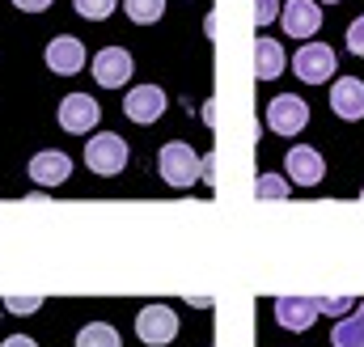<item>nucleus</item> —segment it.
Instances as JSON below:
<instances>
[{"label": "nucleus", "instance_id": "obj_1", "mask_svg": "<svg viewBox=\"0 0 364 347\" xmlns=\"http://www.w3.org/2000/svg\"><path fill=\"white\" fill-rule=\"evenodd\" d=\"M157 170L161 178L170 182V186H195L199 178H203V161L195 157V149L186 144V140H170L166 149H161V157H157Z\"/></svg>", "mask_w": 364, "mask_h": 347}, {"label": "nucleus", "instance_id": "obj_2", "mask_svg": "<svg viewBox=\"0 0 364 347\" xmlns=\"http://www.w3.org/2000/svg\"><path fill=\"white\" fill-rule=\"evenodd\" d=\"M132 144L123 140V136H114V132H97L90 140V149H85V166H90L93 174H102V178H114V174H123V166H127V153Z\"/></svg>", "mask_w": 364, "mask_h": 347}, {"label": "nucleus", "instance_id": "obj_3", "mask_svg": "<svg viewBox=\"0 0 364 347\" xmlns=\"http://www.w3.org/2000/svg\"><path fill=\"white\" fill-rule=\"evenodd\" d=\"M335 51L326 47V43H305V47H296V55H292V73L305 81V85H326L331 77H335Z\"/></svg>", "mask_w": 364, "mask_h": 347}, {"label": "nucleus", "instance_id": "obj_4", "mask_svg": "<svg viewBox=\"0 0 364 347\" xmlns=\"http://www.w3.org/2000/svg\"><path fill=\"white\" fill-rule=\"evenodd\" d=\"M136 335L144 347H166L178 339V318L170 305H144L140 318H136Z\"/></svg>", "mask_w": 364, "mask_h": 347}, {"label": "nucleus", "instance_id": "obj_5", "mask_svg": "<svg viewBox=\"0 0 364 347\" xmlns=\"http://www.w3.org/2000/svg\"><path fill=\"white\" fill-rule=\"evenodd\" d=\"M305 123H309V106H305V97H296V93H279V97L267 102V127H272L275 136H296Z\"/></svg>", "mask_w": 364, "mask_h": 347}, {"label": "nucleus", "instance_id": "obj_6", "mask_svg": "<svg viewBox=\"0 0 364 347\" xmlns=\"http://www.w3.org/2000/svg\"><path fill=\"white\" fill-rule=\"evenodd\" d=\"M132 55H127V47H102L97 55H93V81L102 89H123L132 81Z\"/></svg>", "mask_w": 364, "mask_h": 347}, {"label": "nucleus", "instance_id": "obj_7", "mask_svg": "<svg viewBox=\"0 0 364 347\" xmlns=\"http://www.w3.org/2000/svg\"><path fill=\"white\" fill-rule=\"evenodd\" d=\"M97 119H102V106L93 102L90 93H68L64 102H60V127L64 132H73V136H85L97 127Z\"/></svg>", "mask_w": 364, "mask_h": 347}, {"label": "nucleus", "instance_id": "obj_8", "mask_svg": "<svg viewBox=\"0 0 364 347\" xmlns=\"http://www.w3.org/2000/svg\"><path fill=\"white\" fill-rule=\"evenodd\" d=\"M279 26H284V34H292V38H314L318 26H322V9H318V0H284V9H279Z\"/></svg>", "mask_w": 364, "mask_h": 347}, {"label": "nucleus", "instance_id": "obj_9", "mask_svg": "<svg viewBox=\"0 0 364 347\" xmlns=\"http://www.w3.org/2000/svg\"><path fill=\"white\" fill-rule=\"evenodd\" d=\"M284 170H288V182H296V186H318V182L326 178V161H322V153H318V149L296 144V149H288Z\"/></svg>", "mask_w": 364, "mask_h": 347}, {"label": "nucleus", "instance_id": "obj_10", "mask_svg": "<svg viewBox=\"0 0 364 347\" xmlns=\"http://www.w3.org/2000/svg\"><path fill=\"white\" fill-rule=\"evenodd\" d=\"M166 89L157 85H136L127 97H123V110H127V119L132 123H157L161 114H166Z\"/></svg>", "mask_w": 364, "mask_h": 347}, {"label": "nucleus", "instance_id": "obj_11", "mask_svg": "<svg viewBox=\"0 0 364 347\" xmlns=\"http://www.w3.org/2000/svg\"><path fill=\"white\" fill-rule=\"evenodd\" d=\"M68 178H73V157H68V153L43 149V153L30 157V182H38V186H60V182H68Z\"/></svg>", "mask_w": 364, "mask_h": 347}, {"label": "nucleus", "instance_id": "obj_12", "mask_svg": "<svg viewBox=\"0 0 364 347\" xmlns=\"http://www.w3.org/2000/svg\"><path fill=\"white\" fill-rule=\"evenodd\" d=\"M47 68H51V73H60V77L81 73V68H85V43H81V38H73V34L51 38V43H47Z\"/></svg>", "mask_w": 364, "mask_h": 347}, {"label": "nucleus", "instance_id": "obj_13", "mask_svg": "<svg viewBox=\"0 0 364 347\" xmlns=\"http://www.w3.org/2000/svg\"><path fill=\"white\" fill-rule=\"evenodd\" d=\"M331 106H335L339 119L360 123L364 119V81L360 77H339V81L331 85Z\"/></svg>", "mask_w": 364, "mask_h": 347}, {"label": "nucleus", "instance_id": "obj_14", "mask_svg": "<svg viewBox=\"0 0 364 347\" xmlns=\"http://www.w3.org/2000/svg\"><path fill=\"white\" fill-rule=\"evenodd\" d=\"M318 318V305L314 297H275V322L288 326V331H309Z\"/></svg>", "mask_w": 364, "mask_h": 347}, {"label": "nucleus", "instance_id": "obj_15", "mask_svg": "<svg viewBox=\"0 0 364 347\" xmlns=\"http://www.w3.org/2000/svg\"><path fill=\"white\" fill-rule=\"evenodd\" d=\"M284 47L275 43V38H259L255 43V68H259V81H275L279 73H284Z\"/></svg>", "mask_w": 364, "mask_h": 347}, {"label": "nucleus", "instance_id": "obj_16", "mask_svg": "<svg viewBox=\"0 0 364 347\" xmlns=\"http://www.w3.org/2000/svg\"><path fill=\"white\" fill-rule=\"evenodd\" d=\"M123 9L136 26H153L166 17V0H123Z\"/></svg>", "mask_w": 364, "mask_h": 347}, {"label": "nucleus", "instance_id": "obj_17", "mask_svg": "<svg viewBox=\"0 0 364 347\" xmlns=\"http://www.w3.org/2000/svg\"><path fill=\"white\" fill-rule=\"evenodd\" d=\"M77 347H123V343H119V331H114V326L90 322V326L77 335Z\"/></svg>", "mask_w": 364, "mask_h": 347}, {"label": "nucleus", "instance_id": "obj_18", "mask_svg": "<svg viewBox=\"0 0 364 347\" xmlns=\"http://www.w3.org/2000/svg\"><path fill=\"white\" fill-rule=\"evenodd\" d=\"M288 191H292V182L279 178V174H259V182H255L259 199H288Z\"/></svg>", "mask_w": 364, "mask_h": 347}, {"label": "nucleus", "instance_id": "obj_19", "mask_svg": "<svg viewBox=\"0 0 364 347\" xmlns=\"http://www.w3.org/2000/svg\"><path fill=\"white\" fill-rule=\"evenodd\" d=\"M331 343H335V347H364V335H360V326H356V318H343V322H335V331H331Z\"/></svg>", "mask_w": 364, "mask_h": 347}, {"label": "nucleus", "instance_id": "obj_20", "mask_svg": "<svg viewBox=\"0 0 364 347\" xmlns=\"http://www.w3.org/2000/svg\"><path fill=\"white\" fill-rule=\"evenodd\" d=\"M73 9L85 17V21H102L114 13V0H73Z\"/></svg>", "mask_w": 364, "mask_h": 347}, {"label": "nucleus", "instance_id": "obj_21", "mask_svg": "<svg viewBox=\"0 0 364 347\" xmlns=\"http://www.w3.org/2000/svg\"><path fill=\"white\" fill-rule=\"evenodd\" d=\"M314 305H318V314H352L356 309L352 297H314Z\"/></svg>", "mask_w": 364, "mask_h": 347}, {"label": "nucleus", "instance_id": "obj_22", "mask_svg": "<svg viewBox=\"0 0 364 347\" xmlns=\"http://www.w3.org/2000/svg\"><path fill=\"white\" fill-rule=\"evenodd\" d=\"M348 51L364 60V17H356V21L348 26Z\"/></svg>", "mask_w": 364, "mask_h": 347}, {"label": "nucleus", "instance_id": "obj_23", "mask_svg": "<svg viewBox=\"0 0 364 347\" xmlns=\"http://www.w3.org/2000/svg\"><path fill=\"white\" fill-rule=\"evenodd\" d=\"M279 9H284L279 0H255V21H259V26H267V21L279 17Z\"/></svg>", "mask_w": 364, "mask_h": 347}, {"label": "nucleus", "instance_id": "obj_24", "mask_svg": "<svg viewBox=\"0 0 364 347\" xmlns=\"http://www.w3.org/2000/svg\"><path fill=\"white\" fill-rule=\"evenodd\" d=\"M38 305H43V297H9V301H4L9 314H34Z\"/></svg>", "mask_w": 364, "mask_h": 347}, {"label": "nucleus", "instance_id": "obj_25", "mask_svg": "<svg viewBox=\"0 0 364 347\" xmlns=\"http://www.w3.org/2000/svg\"><path fill=\"white\" fill-rule=\"evenodd\" d=\"M21 13H43V9H51V0H13Z\"/></svg>", "mask_w": 364, "mask_h": 347}, {"label": "nucleus", "instance_id": "obj_26", "mask_svg": "<svg viewBox=\"0 0 364 347\" xmlns=\"http://www.w3.org/2000/svg\"><path fill=\"white\" fill-rule=\"evenodd\" d=\"M0 347H38V343H34L30 335H9V339H4Z\"/></svg>", "mask_w": 364, "mask_h": 347}, {"label": "nucleus", "instance_id": "obj_27", "mask_svg": "<svg viewBox=\"0 0 364 347\" xmlns=\"http://www.w3.org/2000/svg\"><path fill=\"white\" fill-rule=\"evenodd\" d=\"M352 318H356V326H360V335H364V301L356 305V314H352Z\"/></svg>", "mask_w": 364, "mask_h": 347}, {"label": "nucleus", "instance_id": "obj_28", "mask_svg": "<svg viewBox=\"0 0 364 347\" xmlns=\"http://www.w3.org/2000/svg\"><path fill=\"white\" fill-rule=\"evenodd\" d=\"M322 4H339V0H322Z\"/></svg>", "mask_w": 364, "mask_h": 347}, {"label": "nucleus", "instance_id": "obj_29", "mask_svg": "<svg viewBox=\"0 0 364 347\" xmlns=\"http://www.w3.org/2000/svg\"><path fill=\"white\" fill-rule=\"evenodd\" d=\"M360 199H364V186H360Z\"/></svg>", "mask_w": 364, "mask_h": 347}]
</instances>
